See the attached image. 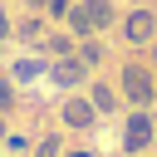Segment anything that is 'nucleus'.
Masks as SVG:
<instances>
[{"mask_svg": "<svg viewBox=\"0 0 157 157\" xmlns=\"http://www.w3.org/2000/svg\"><path fill=\"white\" fill-rule=\"evenodd\" d=\"M69 25H74L78 34L103 29V25H113V5H108V0H78V10H69Z\"/></svg>", "mask_w": 157, "mask_h": 157, "instance_id": "obj_1", "label": "nucleus"}, {"mask_svg": "<svg viewBox=\"0 0 157 157\" xmlns=\"http://www.w3.org/2000/svg\"><path fill=\"white\" fill-rule=\"evenodd\" d=\"M123 93H128L132 103H152L157 83H152V74H147L142 64H128V69H123Z\"/></svg>", "mask_w": 157, "mask_h": 157, "instance_id": "obj_2", "label": "nucleus"}, {"mask_svg": "<svg viewBox=\"0 0 157 157\" xmlns=\"http://www.w3.org/2000/svg\"><path fill=\"white\" fill-rule=\"evenodd\" d=\"M123 34H128L132 44H147V39L157 34V15H152V10H132L128 25H123Z\"/></svg>", "mask_w": 157, "mask_h": 157, "instance_id": "obj_3", "label": "nucleus"}, {"mask_svg": "<svg viewBox=\"0 0 157 157\" xmlns=\"http://www.w3.org/2000/svg\"><path fill=\"white\" fill-rule=\"evenodd\" d=\"M123 142H128V152H142V147L152 142V118H147V113L128 118V137H123Z\"/></svg>", "mask_w": 157, "mask_h": 157, "instance_id": "obj_4", "label": "nucleus"}, {"mask_svg": "<svg viewBox=\"0 0 157 157\" xmlns=\"http://www.w3.org/2000/svg\"><path fill=\"white\" fill-rule=\"evenodd\" d=\"M64 123H69V128H88V123H93V103H88V98H69V103H64Z\"/></svg>", "mask_w": 157, "mask_h": 157, "instance_id": "obj_5", "label": "nucleus"}, {"mask_svg": "<svg viewBox=\"0 0 157 157\" xmlns=\"http://www.w3.org/2000/svg\"><path fill=\"white\" fill-rule=\"evenodd\" d=\"M54 78H59V83H83V59H69V54H64V59L54 64Z\"/></svg>", "mask_w": 157, "mask_h": 157, "instance_id": "obj_6", "label": "nucleus"}, {"mask_svg": "<svg viewBox=\"0 0 157 157\" xmlns=\"http://www.w3.org/2000/svg\"><path fill=\"white\" fill-rule=\"evenodd\" d=\"M88 103H93V113H108V108H113V103H118V98H113V88H108V83H98V88H93V98H88Z\"/></svg>", "mask_w": 157, "mask_h": 157, "instance_id": "obj_7", "label": "nucleus"}, {"mask_svg": "<svg viewBox=\"0 0 157 157\" xmlns=\"http://www.w3.org/2000/svg\"><path fill=\"white\" fill-rule=\"evenodd\" d=\"M34 74H39L34 59H20V64H15V78H34Z\"/></svg>", "mask_w": 157, "mask_h": 157, "instance_id": "obj_8", "label": "nucleus"}, {"mask_svg": "<svg viewBox=\"0 0 157 157\" xmlns=\"http://www.w3.org/2000/svg\"><path fill=\"white\" fill-rule=\"evenodd\" d=\"M34 157H59V137H44V142H39V152H34Z\"/></svg>", "mask_w": 157, "mask_h": 157, "instance_id": "obj_9", "label": "nucleus"}, {"mask_svg": "<svg viewBox=\"0 0 157 157\" xmlns=\"http://www.w3.org/2000/svg\"><path fill=\"white\" fill-rule=\"evenodd\" d=\"M44 10H49V15H69V0H49Z\"/></svg>", "mask_w": 157, "mask_h": 157, "instance_id": "obj_10", "label": "nucleus"}, {"mask_svg": "<svg viewBox=\"0 0 157 157\" xmlns=\"http://www.w3.org/2000/svg\"><path fill=\"white\" fill-rule=\"evenodd\" d=\"M10 98H15V93H10V83H0V108H5Z\"/></svg>", "mask_w": 157, "mask_h": 157, "instance_id": "obj_11", "label": "nucleus"}, {"mask_svg": "<svg viewBox=\"0 0 157 157\" xmlns=\"http://www.w3.org/2000/svg\"><path fill=\"white\" fill-rule=\"evenodd\" d=\"M5 29H10V25H5V10H0V39H5Z\"/></svg>", "mask_w": 157, "mask_h": 157, "instance_id": "obj_12", "label": "nucleus"}, {"mask_svg": "<svg viewBox=\"0 0 157 157\" xmlns=\"http://www.w3.org/2000/svg\"><path fill=\"white\" fill-rule=\"evenodd\" d=\"M69 157H93V152H69Z\"/></svg>", "mask_w": 157, "mask_h": 157, "instance_id": "obj_13", "label": "nucleus"}, {"mask_svg": "<svg viewBox=\"0 0 157 157\" xmlns=\"http://www.w3.org/2000/svg\"><path fill=\"white\" fill-rule=\"evenodd\" d=\"M0 142H5V123H0Z\"/></svg>", "mask_w": 157, "mask_h": 157, "instance_id": "obj_14", "label": "nucleus"}]
</instances>
